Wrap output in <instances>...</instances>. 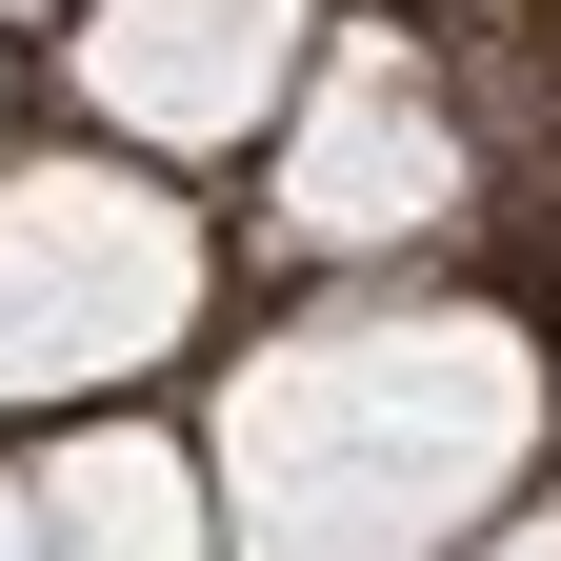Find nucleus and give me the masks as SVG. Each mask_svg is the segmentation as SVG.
Wrapping results in <instances>:
<instances>
[{
    "instance_id": "1",
    "label": "nucleus",
    "mask_w": 561,
    "mask_h": 561,
    "mask_svg": "<svg viewBox=\"0 0 561 561\" xmlns=\"http://www.w3.org/2000/svg\"><path fill=\"white\" fill-rule=\"evenodd\" d=\"M241 561H401L442 541V502L522 461V341L502 321H321L241 362Z\"/></svg>"
},
{
    "instance_id": "2",
    "label": "nucleus",
    "mask_w": 561,
    "mask_h": 561,
    "mask_svg": "<svg viewBox=\"0 0 561 561\" xmlns=\"http://www.w3.org/2000/svg\"><path fill=\"white\" fill-rule=\"evenodd\" d=\"M181 301H201L181 201H140V181H101V161L0 181V401L161 362V341H181Z\"/></svg>"
},
{
    "instance_id": "3",
    "label": "nucleus",
    "mask_w": 561,
    "mask_h": 561,
    "mask_svg": "<svg viewBox=\"0 0 561 561\" xmlns=\"http://www.w3.org/2000/svg\"><path fill=\"white\" fill-rule=\"evenodd\" d=\"M280 21H301V0H101V21H81V81L140 140H221V121L280 101Z\"/></svg>"
},
{
    "instance_id": "4",
    "label": "nucleus",
    "mask_w": 561,
    "mask_h": 561,
    "mask_svg": "<svg viewBox=\"0 0 561 561\" xmlns=\"http://www.w3.org/2000/svg\"><path fill=\"white\" fill-rule=\"evenodd\" d=\"M280 221H301V241H381V221H442V101H421V60H401V41H362V60H341L321 140L280 161Z\"/></svg>"
},
{
    "instance_id": "5",
    "label": "nucleus",
    "mask_w": 561,
    "mask_h": 561,
    "mask_svg": "<svg viewBox=\"0 0 561 561\" xmlns=\"http://www.w3.org/2000/svg\"><path fill=\"white\" fill-rule=\"evenodd\" d=\"M41 522H60V561H201V541H181L201 502H181V461H161V442H81Z\"/></svg>"
},
{
    "instance_id": "6",
    "label": "nucleus",
    "mask_w": 561,
    "mask_h": 561,
    "mask_svg": "<svg viewBox=\"0 0 561 561\" xmlns=\"http://www.w3.org/2000/svg\"><path fill=\"white\" fill-rule=\"evenodd\" d=\"M0 561H60V522H21V502H0Z\"/></svg>"
},
{
    "instance_id": "7",
    "label": "nucleus",
    "mask_w": 561,
    "mask_h": 561,
    "mask_svg": "<svg viewBox=\"0 0 561 561\" xmlns=\"http://www.w3.org/2000/svg\"><path fill=\"white\" fill-rule=\"evenodd\" d=\"M502 561H561V522H541V541H502Z\"/></svg>"
}]
</instances>
